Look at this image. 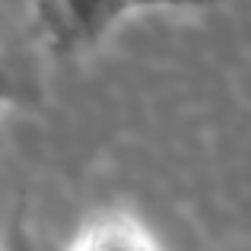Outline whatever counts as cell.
Instances as JSON below:
<instances>
[{
	"instance_id": "6da1fadb",
	"label": "cell",
	"mask_w": 251,
	"mask_h": 251,
	"mask_svg": "<svg viewBox=\"0 0 251 251\" xmlns=\"http://www.w3.org/2000/svg\"><path fill=\"white\" fill-rule=\"evenodd\" d=\"M134 13L130 0H35V16L54 48H96Z\"/></svg>"
},
{
	"instance_id": "277c9868",
	"label": "cell",
	"mask_w": 251,
	"mask_h": 251,
	"mask_svg": "<svg viewBox=\"0 0 251 251\" xmlns=\"http://www.w3.org/2000/svg\"><path fill=\"white\" fill-rule=\"evenodd\" d=\"M10 99H13V76H10V70H6V64L0 61V115H3Z\"/></svg>"
},
{
	"instance_id": "3957f363",
	"label": "cell",
	"mask_w": 251,
	"mask_h": 251,
	"mask_svg": "<svg viewBox=\"0 0 251 251\" xmlns=\"http://www.w3.org/2000/svg\"><path fill=\"white\" fill-rule=\"evenodd\" d=\"M223 3V0H130L137 10H210V6Z\"/></svg>"
},
{
	"instance_id": "7a4b0ae2",
	"label": "cell",
	"mask_w": 251,
	"mask_h": 251,
	"mask_svg": "<svg viewBox=\"0 0 251 251\" xmlns=\"http://www.w3.org/2000/svg\"><path fill=\"white\" fill-rule=\"evenodd\" d=\"M83 248H150L153 235L127 213H102L86 223L83 235H76Z\"/></svg>"
}]
</instances>
